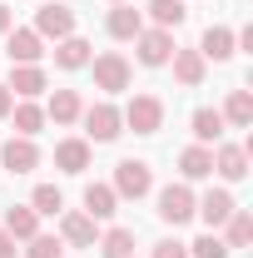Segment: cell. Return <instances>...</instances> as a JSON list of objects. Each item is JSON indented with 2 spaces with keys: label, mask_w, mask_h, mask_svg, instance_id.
<instances>
[{
  "label": "cell",
  "mask_w": 253,
  "mask_h": 258,
  "mask_svg": "<svg viewBox=\"0 0 253 258\" xmlns=\"http://www.w3.org/2000/svg\"><path fill=\"white\" fill-rule=\"evenodd\" d=\"M90 70H95V90H104V95H119V90H129V80H134V70H129V60L119 50L90 55Z\"/></svg>",
  "instance_id": "cell-1"
},
{
  "label": "cell",
  "mask_w": 253,
  "mask_h": 258,
  "mask_svg": "<svg viewBox=\"0 0 253 258\" xmlns=\"http://www.w3.org/2000/svg\"><path fill=\"white\" fill-rule=\"evenodd\" d=\"M119 119H124L134 134H159V129H164V99L159 95H134L124 109H119Z\"/></svg>",
  "instance_id": "cell-2"
},
{
  "label": "cell",
  "mask_w": 253,
  "mask_h": 258,
  "mask_svg": "<svg viewBox=\"0 0 253 258\" xmlns=\"http://www.w3.org/2000/svg\"><path fill=\"white\" fill-rule=\"evenodd\" d=\"M109 189L119 194V199H144V194L154 189V169L144 159H119L114 164V184Z\"/></svg>",
  "instance_id": "cell-3"
},
{
  "label": "cell",
  "mask_w": 253,
  "mask_h": 258,
  "mask_svg": "<svg viewBox=\"0 0 253 258\" xmlns=\"http://www.w3.org/2000/svg\"><path fill=\"white\" fill-rule=\"evenodd\" d=\"M80 119H85V134H90L95 144H114V139L124 134V119H119V109H114L109 99H99V104H90V109H85Z\"/></svg>",
  "instance_id": "cell-4"
},
{
  "label": "cell",
  "mask_w": 253,
  "mask_h": 258,
  "mask_svg": "<svg viewBox=\"0 0 253 258\" xmlns=\"http://www.w3.org/2000/svg\"><path fill=\"white\" fill-rule=\"evenodd\" d=\"M194 204H199V199H194V189L184 179H179V184H164V189H159V219L179 228V224L194 219Z\"/></svg>",
  "instance_id": "cell-5"
},
{
  "label": "cell",
  "mask_w": 253,
  "mask_h": 258,
  "mask_svg": "<svg viewBox=\"0 0 253 258\" xmlns=\"http://www.w3.org/2000/svg\"><path fill=\"white\" fill-rule=\"evenodd\" d=\"M134 50H139V64H149V70H159V64H169V55L179 50L174 45V30H139L134 35Z\"/></svg>",
  "instance_id": "cell-6"
},
{
  "label": "cell",
  "mask_w": 253,
  "mask_h": 258,
  "mask_svg": "<svg viewBox=\"0 0 253 258\" xmlns=\"http://www.w3.org/2000/svg\"><path fill=\"white\" fill-rule=\"evenodd\" d=\"M30 30L40 35V40H65V35H75V10L60 5V0H55V5H40Z\"/></svg>",
  "instance_id": "cell-7"
},
{
  "label": "cell",
  "mask_w": 253,
  "mask_h": 258,
  "mask_svg": "<svg viewBox=\"0 0 253 258\" xmlns=\"http://www.w3.org/2000/svg\"><path fill=\"white\" fill-rule=\"evenodd\" d=\"M233 209H238V204H233V194H228V189H209L199 204H194V214L209 224V233H219V228L228 224V214H233Z\"/></svg>",
  "instance_id": "cell-8"
},
{
  "label": "cell",
  "mask_w": 253,
  "mask_h": 258,
  "mask_svg": "<svg viewBox=\"0 0 253 258\" xmlns=\"http://www.w3.org/2000/svg\"><path fill=\"white\" fill-rule=\"evenodd\" d=\"M0 164L10 169V174H30V169H40V149H35V139H5L0 144Z\"/></svg>",
  "instance_id": "cell-9"
},
{
  "label": "cell",
  "mask_w": 253,
  "mask_h": 258,
  "mask_svg": "<svg viewBox=\"0 0 253 258\" xmlns=\"http://www.w3.org/2000/svg\"><path fill=\"white\" fill-rule=\"evenodd\" d=\"M214 174L228 179V184H238L248 174V144H219L214 149Z\"/></svg>",
  "instance_id": "cell-10"
},
{
  "label": "cell",
  "mask_w": 253,
  "mask_h": 258,
  "mask_svg": "<svg viewBox=\"0 0 253 258\" xmlns=\"http://www.w3.org/2000/svg\"><path fill=\"white\" fill-rule=\"evenodd\" d=\"M5 55H10V64H40L45 40H40L35 30H10L5 35Z\"/></svg>",
  "instance_id": "cell-11"
},
{
  "label": "cell",
  "mask_w": 253,
  "mask_h": 258,
  "mask_svg": "<svg viewBox=\"0 0 253 258\" xmlns=\"http://www.w3.org/2000/svg\"><path fill=\"white\" fill-rule=\"evenodd\" d=\"M60 238H65V243H75V248H95V219H90L85 209L60 214Z\"/></svg>",
  "instance_id": "cell-12"
},
{
  "label": "cell",
  "mask_w": 253,
  "mask_h": 258,
  "mask_svg": "<svg viewBox=\"0 0 253 258\" xmlns=\"http://www.w3.org/2000/svg\"><path fill=\"white\" fill-rule=\"evenodd\" d=\"M233 50H238V35L228 30V25H209V30H204V40H199V55H204V60H228V55H233Z\"/></svg>",
  "instance_id": "cell-13"
},
{
  "label": "cell",
  "mask_w": 253,
  "mask_h": 258,
  "mask_svg": "<svg viewBox=\"0 0 253 258\" xmlns=\"http://www.w3.org/2000/svg\"><path fill=\"white\" fill-rule=\"evenodd\" d=\"M50 90V80H45V70L40 64H15V75H10V95L15 99H35Z\"/></svg>",
  "instance_id": "cell-14"
},
{
  "label": "cell",
  "mask_w": 253,
  "mask_h": 258,
  "mask_svg": "<svg viewBox=\"0 0 253 258\" xmlns=\"http://www.w3.org/2000/svg\"><path fill=\"white\" fill-rule=\"evenodd\" d=\"M90 55H95V45H90V40H80V35L55 40V64H60V70H85Z\"/></svg>",
  "instance_id": "cell-15"
},
{
  "label": "cell",
  "mask_w": 253,
  "mask_h": 258,
  "mask_svg": "<svg viewBox=\"0 0 253 258\" xmlns=\"http://www.w3.org/2000/svg\"><path fill=\"white\" fill-rule=\"evenodd\" d=\"M55 169L85 174V169H90V139H60V144H55Z\"/></svg>",
  "instance_id": "cell-16"
},
{
  "label": "cell",
  "mask_w": 253,
  "mask_h": 258,
  "mask_svg": "<svg viewBox=\"0 0 253 258\" xmlns=\"http://www.w3.org/2000/svg\"><path fill=\"white\" fill-rule=\"evenodd\" d=\"M179 174H184V184L209 179V174H214V149H209V144H189V149L179 154Z\"/></svg>",
  "instance_id": "cell-17"
},
{
  "label": "cell",
  "mask_w": 253,
  "mask_h": 258,
  "mask_svg": "<svg viewBox=\"0 0 253 258\" xmlns=\"http://www.w3.org/2000/svg\"><path fill=\"white\" fill-rule=\"evenodd\" d=\"M169 64H174V80H179V85H204V70H209V60H204V55H199V50H174V55H169Z\"/></svg>",
  "instance_id": "cell-18"
},
{
  "label": "cell",
  "mask_w": 253,
  "mask_h": 258,
  "mask_svg": "<svg viewBox=\"0 0 253 258\" xmlns=\"http://www.w3.org/2000/svg\"><path fill=\"white\" fill-rule=\"evenodd\" d=\"M104 30L114 35V40H134V35L144 30V15H139L134 5H124V0H119V5L109 10V20H104Z\"/></svg>",
  "instance_id": "cell-19"
},
{
  "label": "cell",
  "mask_w": 253,
  "mask_h": 258,
  "mask_svg": "<svg viewBox=\"0 0 253 258\" xmlns=\"http://www.w3.org/2000/svg\"><path fill=\"white\" fill-rule=\"evenodd\" d=\"M85 114V99L75 95V90H55L50 104H45V119H55V124H75Z\"/></svg>",
  "instance_id": "cell-20"
},
{
  "label": "cell",
  "mask_w": 253,
  "mask_h": 258,
  "mask_svg": "<svg viewBox=\"0 0 253 258\" xmlns=\"http://www.w3.org/2000/svg\"><path fill=\"white\" fill-rule=\"evenodd\" d=\"M5 233H10V238H35V233H40V214H35L30 204H10V209H5Z\"/></svg>",
  "instance_id": "cell-21"
},
{
  "label": "cell",
  "mask_w": 253,
  "mask_h": 258,
  "mask_svg": "<svg viewBox=\"0 0 253 258\" xmlns=\"http://www.w3.org/2000/svg\"><path fill=\"white\" fill-rule=\"evenodd\" d=\"M114 209H119V194L109 184H85V214L90 219H109Z\"/></svg>",
  "instance_id": "cell-22"
},
{
  "label": "cell",
  "mask_w": 253,
  "mask_h": 258,
  "mask_svg": "<svg viewBox=\"0 0 253 258\" xmlns=\"http://www.w3.org/2000/svg\"><path fill=\"white\" fill-rule=\"evenodd\" d=\"M10 119H15V134H20V139H35V134L45 129V109H40L35 99H20V104L10 109Z\"/></svg>",
  "instance_id": "cell-23"
},
{
  "label": "cell",
  "mask_w": 253,
  "mask_h": 258,
  "mask_svg": "<svg viewBox=\"0 0 253 258\" xmlns=\"http://www.w3.org/2000/svg\"><path fill=\"white\" fill-rule=\"evenodd\" d=\"M194 144H219L223 139V114L219 109H194Z\"/></svg>",
  "instance_id": "cell-24"
},
{
  "label": "cell",
  "mask_w": 253,
  "mask_h": 258,
  "mask_svg": "<svg viewBox=\"0 0 253 258\" xmlns=\"http://www.w3.org/2000/svg\"><path fill=\"white\" fill-rule=\"evenodd\" d=\"M223 243H228V248H248V243H253V214H248V209H233V214H228Z\"/></svg>",
  "instance_id": "cell-25"
},
{
  "label": "cell",
  "mask_w": 253,
  "mask_h": 258,
  "mask_svg": "<svg viewBox=\"0 0 253 258\" xmlns=\"http://www.w3.org/2000/svg\"><path fill=\"white\" fill-rule=\"evenodd\" d=\"M219 114H223V124L248 129V124H253V95H248V90H233V95H228V104H223Z\"/></svg>",
  "instance_id": "cell-26"
},
{
  "label": "cell",
  "mask_w": 253,
  "mask_h": 258,
  "mask_svg": "<svg viewBox=\"0 0 253 258\" xmlns=\"http://www.w3.org/2000/svg\"><path fill=\"white\" fill-rule=\"evenodd\" d=\"M144 10H149V20H154L159 30H179V25H184V15H189V10H184V0H149Z\"/></svg>",
  "instance_id": "cell-27"
},
{
  "label": "cell",
  "mask_w": 253,
  "mask_h": 258,
  "mask_svg": "<svg viewBox=\"0 0 253 258\" xmlns=\"http://www.w3.org/2000/svg\"><path fill=\"white\" fill-rule=\"evenodd\" d=\"M95 248H99V258H134V233L129 228H109Z\"/></svg>",
  "instance_id": "cell-28"
},
{
  "label": "cell",
  "mask_w": 253,
  "mask_h": 258,
  "mask_svg": "<svg viewBox=\"0 0 253 258\" xmlns=\"http://www.w3.org/2000/svg\"><path fill=\"white\" fill-rule=\"evenodd\" d=\"M30 209L45 219V214H65V194L55 189V184H40V189L30 194Z\"/></svg>",
  "instance_id": "cell-29"
},
{
  "label": "cell",
  "mask_w": 253,
  "mask_h": 258,
  "mask_svg": "<svg viewBox=\"0 0 253 258\" xmlns=\"http://www.w3.org/2000/svg\"><path fill=\"white\" fill-rule=\"evenodd\" d=\"M228 253H233V248L223 243L219 233H204V238H194V243H189V258H228Z\"/></svg>",
  "instance_id": "cell-30"
},
{
  "label": "cell",
  "mask_w": 253,
  "mask_h": 258,
  "mask_svg": "<svg viewBox=\"0 0 253 258\" xmlns=\"http://www.w3.org/2000/svg\"><path fill=\"white\" fill-rule=\"evenodd\" d=\"M30 248H25V258H60V238H50V233H35V238H25Z\"/></svg>",
  "instance_id": "cell-31"
},
{
  "label": "cell",
  "mask_w": 253,
  "mask_h": 258,
  "mask_svg": "<svg viewBox=\"0 0 253 258\" xmlns=\"http://www.w3.org/2000/svg\"><path fill=\"white\" fill-rule=\"evenodd\" d=\"M149 258H189V243H179V238H164V243H154V253Z\"/></svg>",
  "instance_id": "cell-32"
},
{
  "label": "cell",
  "mask_w": 253,
  "mask_h": 258,
  "mask_svg": "<svg viewBox=\"0 0 253 258\" xmlns=\"http://www.w3.org/2000/svg\"><path fill=\"white\" fill-rule=\"evenodd\" d=\"M10 109H15V95H10V85H0V119H10Z\"/></svg>",
  "instance_id": "cell-33"
},
{
  "label": "cell",
  "mask_w": 253,
  "mask_h": 258,
  "mask_svg": "<svg viewBox=\"0 0 253 258\" xmlns=\"http://www.w3.org/2000/svg\"><path fill=\"white\" fill-rule=\"evenodd\" d=\"M0 258H15V238H10L5 228H0Z\"/></svg>",
  "instance_id": "cell-34"
},
{
  "label": "cell",
  "mask_w": 253,
  "mask_h": 258,
  "mask_svg": "<svg viewBox=\"0 0 253 258\" xmlns=\"http://www.w3.org/2000/svg\"><path fill=\"white\" fill-rule=\"evenodd\" d=\"M10 30H15V15H10V10L0 5V35H10Z\"/></svg>",
  "instance_id": "cell-35"
},
{
  "label": "cell",
  "mask_w": 253,
  "mask_h": 258,
  "mask_svg": "<svg viewBox=\"0 0 253 258\" xmlns=\"http://www.w3.org/2000/svg\"><path fill=\"white\" fill-rule=\"evenodd\" d=\"M109 5H119V0H109Z\"/></svg>",
  "instance_id": "cell-36"
}]
</instances>
